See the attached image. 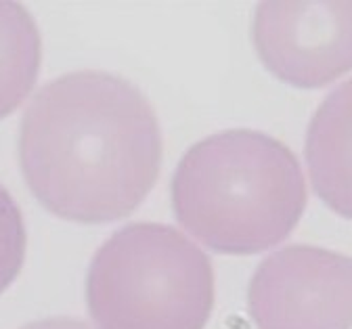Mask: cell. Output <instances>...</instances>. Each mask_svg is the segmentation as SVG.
Wrapping results in <instances>:
<instances>
[{
  "label": "cell",
  "instance_id": "277c9868",
  "mask_svg": "<svg viewBox=\"0 0 352 329\" xmlns=\"http://www.w3.org/2000/svg\"><path fill=\"white\" fill-rule=\"evenodd\" d=\"M248 310L258 329H352V258L289 246L256 268Z\"/></svg>",
  "mask_w": 352,
  "mask_h": 329
},
{
  "label": "cell",
  "instance_id": "8992f818",
  "mask_svg": "<svg viewBox=\"0 0 352 329\" xmlns=\"http://www.w3.org/2000/svg\"><path fill=\"white\" fill-rule=\"evenodd\" d=\"M304 153L315 193L352 220V80L338 86L315 112Z\"/></svg>",
  "mask_w": 352,
  "mask_h": 329
},
{
  "label": "cell",
  "instance_id": "52a82bcc",
  "mask_svg": "<svg viewBox=\"0 0 352 329\" xmlns=\"http://www.w3.org/2000/svg\"><path fill=\"white\" fill-rule=\"evenodd\" d=\"M40 63L42 38L34 17L19 3H0V120L30 95Z\"/></svg>",
  "mask_w": 352,
  "mask_h": 329
},
{
  "label": "cell",
  "instance_id": "5b68a950",
  "mask_svg": "<svg viewBox=\"0 0 352 329\" xmlns=\"http://www.w3.org/2000/svg\"><path fill=\"white\" fill-rule=\"evenodd\" d=\"M252 40L279 80L298 88L327 86L352 70V3H262Z\"/></svg>",
  "mask_w": 352,
  "mask_h": 329
},
{
  "label": "cell",
  "instance_id": "ba28073f",
  "mask_svg": "<svg viewBox=\"0 0 352 329\" xmlns=\"http://www.w3.org/2000/svg\"><path fill=\"white\" fill-rule=\"evenodd\" d=\"M28 248V233L19 206L0 184V294L21 273Z\"/></svg>",
  "mask_w": 352,
  "mask_h": 329
},
{
  "label": "cell",
  "instance_id": "3957f363",
  "mask_svg": "<svg viewBox=\"0 0 352 329\" xmlns=\"http://www.w3.org/2000/svg\"><path fill=\"white\" fill-rule=\"evenodd\" d=\"M86 304L99 329H204L214 308V268L179 229L135 222L93 256Z\"/></svg>",
  "mask_w": 352,
  "mask_h": 329
},
{
  "label": "cell",
  "instance_id": "9c48e42d",
  "mask_svg": "<svg viewBox=\"0 0 352 329\" xmlns=\"http://www.w3.org/2000/svg\"><path fill=\"white\" fill-rule=\"evenodd\" d=\"M21 329H93L91 325H86L84 321L72 319V317H51L23 325Z\"/></svg>",
  "mask_w": 352,
  "mask_h": 329
},
{
  "label": "cell",
  "instance_id": "7a4b0ae2",
  "mask_svg": "<svg viewBox=\"0 0 352 329\" xmlns=\"http://www.w3.org/2000/svg\"><path fill=\"white\" fill-rule=\"evenodd\" d=\"M172 208L204 246L248 256L283 242L306 208L298 158L279 138L235 128L189 147L172 176Z\"/></svg>",
  "mask_w": 352,
  "mask_h": 329
},
{
  "label": "cell",
  "instance_id": "6da1fadb",
  "mask_svg": "<svg viewBox=\"0 0 352 329\" xmlns=\"http://www.w3.org/2000/svg\"><path fill=\"white\" fill-rule=\"evenodd\" d=\"M162 130L143 92L107 72H69L30 101L17 153L51 214L99 224L135 212L162 168Z\"/></svg>",
  "mask_w": 352,
  "mask_h": 329
}]
</instances>
